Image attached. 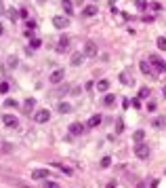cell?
<instances>
[{
    "mask_svg": "<svg viewBox=\"0 0 166 188\" xmlns=\"http://www.w3.org/2000/svg\"><path fill=\"white\" fill-rule=\"evenodd\" d=\"M135 4H137V9H139V11H145V9L149 7V2H147V0H137Z\"/></svg>",
    "mask_w": 166,
    "mask_h": 188,
    "instance_id": "obj_24",
    "label": "cell"
},
{
    "mask_svg": "<svg viewBox=\"0 0 166 188\" xmlns=\"http://www.w3.org/2000/svg\"><path fill=\"white\" fill-rule=\"evenodd\" d=\"M156 108H158V106H156L154 102H152V104H147V110H149V112H156Z\"/></svg>",
    "mask_w": 166,
    "mask_h": 188,
    "instance_id": "obj_36",
    "label": "cell"
},
{
    "mask_svg": "<svg viewBox=\"0 0 166 188\" xmlns=\"http://www.w3.org/2000/svg\"><path fill=\"white\" fill-rule=\"evenodd\" d=\"M40 2H44V0H40Z\"/></svg>",
    "mask_w": 166,
    "mask_h": 188,
    "instance_id": "obj_43",
    "label": "cell"
},
{
    "mask_svg": "<svg viewBox=\"0 0 166 188\" xmlns=\"http://www.w3.org/2000/svg\"><path fill=\"white\" fill-rule=\"evenodd\" d=\"M34 99H27V102H25V106H23V110H25V114H30V112H32V110H34Z\"/></svg>",
    "mask_w": 166,
    "mask_h": 188,
    "instance_id": "obj_22",
    "label": "cell"
},
{
    "mask_svg": "<svg viewBox=\"0 0 166 188\" xmlns=\"http://www.w3.org/2000/svg\"><path fill=\"white\" fill-rule=\"evenodd\" d=\"M4 106H6V108H17V102H15V99H6Z\"/></svg>",
    "mask_w": 166,
    "mask_h": 188,
    "instance_id": "obj_32",
    "label": "cell"
},
{
    "mask_svg": "<svg viewBox=\"0 0 166 188\" xmlns=\"http://www.w3.org/2000/svg\"><path fill=\"white\" fill-rule=\"evenodd\" d=\"M156 45H158L160 51H166V38H164V36H160V38L156 40Z\"/></svg>",
    "mask_w": 166,
    "mask_h": 188,
    "instance_id": "obj_23",
    "label": "cell"
},
{
    "mask_svg": "<svg viewBox=\"0 0 166 188\" xmlns=\"http://www.w3.org/2000/svg\"><path fill=\"white\" fill-rule=\"evenodd\" d=\"M149 63L156 66V70H158V72H166V63L158 57V55H149Z\"/></svg>",
    "mask_w": 166,
    "mask_h": 188,
    "instance_id": "obj_3",
    "label": "cell"
},
{
    "mask_svg": "<svg viewBox=\"0 0 166 188\" xmlns=\"http://www.w3.org/2000/svg\"><path fill=\"white\" fill-rule=\"evenodd\" d=\"M57 110H59L61 114H67V112H71V106L70 104H65V102H61L59 106H57Z\"/></svg>",
    "mask_w": 166,
    "mask_h": 188,
    "instance_id": "obj_18",
    "label": "cell"
},
{
    "mask_svg": "<svg viewBox=\"0 0 166 188\" xmlns=\"http://www.w3.org/2000/svg\"><path fill=\"white\" fill-rule=\"evenodd\" d=\"M9 89H11L9 82H0V93H9Z\"/></svg>",
    "mask_w": 166,
    "mask_h": 188,
    "instance_id": "obj_28",
    "label": "cell"
},
{
    "mask_svg": "<svg viewBox=\"0 0 166 188\" xmlns=\"http://www.w3.org/2000/svg\"><path fill=\"white\" fill-rule=\"evenodd\" d=\"M48 81L53 82V85L61 82V81H63V70H53V72H51V78H48Z\"/></svg>",
    "mask_w": 166,
    "mask_h": 188,
    "instance_id": "obj_5",
    "label": "cell"
},
{
    "mask_svg": "<svg viewBox=\"0 0 166 188\" xmlns=\"http://www.w3.org/2000/svg\"><path fill=\"white\" fill-rule=\"evenodd\" d=\"M124 131V123H122V118H118V123H116V133H122Z\"/></svg>",
    "mask_w": 166,
    "mask_h": 188,
    "instance_id": "obj_31",
    "label": "cell"
},
{
    "mask_svg": "<svg viewBox=\"0 0 166 188\" xmlns=\"http://www.w3.org/2000/svg\"><path fill=\"white\" fill-rule=\"evenodd\" d=\"M70 47V38H67V36H61V40H59V51H65V49Z\"/></svg>",
    "mask_w": 166,
    "mask_h": 188,
    "instance_id": "obj_17",
    "label": "cell"
},
{
    "mask_svg": "<svg viewBox=\"0 0 166 188\" xmlns=\"http://www.w3.org/2000/svg\"><path fill=\"white\" fill-rule=\"evenodd\" d=\"M2 11H4V7H2V4H0V13H2Z\"/></svg>",
    "mask_w": 166,
    "mask_h": 188,
    "instance_id": "obj_41",
    "label": "cell"
},
{
    "mask_svg": "<svg viewBox=\"0 0 166 188\" xmlns=\"http://www.w3.org/2000/svg\"><path fill=\"white\" fill-rule=\"evenodd\" d=\"M40 45H42V42H40V38H32V40H30V49H38Z\"/></svg>",
    "mask_w": 166,
    "mask_h": 188,
    "instance_id": "obj_25",
    "label": "cell"
},
{
    "mask_svg": "<svg viewBox=\"0 0 166 188\" xmlns=\"http://www.w3.org/2000/svg\"><path fill=\"white\" fill-rule=\"evenodd\" d=\"M2 30H4V28H2V25H0V34H2Z\"/></svg>",
    "mask_w": 166,
    "mask_h": 188,
    "instance_id": "obj_42",
    "label": "cell"
},
{
    "mask_svg": "<svg viewBox=\"0 0 166 188\" xmlns=\"http://www.w3.org/2000/svg\"><path fill=\"white\" fill-rule=\"evenodd\" d=\"M86 57H95L97 55V42L95 40H86L84 42V51H82Z\"/></svg>",
    "mask_w": 166,
    "mask_h": 188,
    "instance_id": "obj_1",
    "label": "cell"
},
{
    "mask_svg": "<svg viewBox=\"0 0 166 188\" xmlns=\"http://www.w3.org/2000/svg\"><path fill=\"white\" fill-rule=\"evenodd\" d=\"M139 68H141L143 74H152V63H149V61H145V59L139 63Z\"/></svg>",
    "mask_w": 166,
    "mask_h": 188,
    "instance_id": "obj_15",
    "label": "cell"
},
{
    "mask_svg": "<svg viewBox=\"0 0 166 188\" xmlns=\"http://www.w3.org/2000/svg\"><path fill=\"white\" fill-rule=\"evenodd\" d=\"M107 89H109V81H105V78H103V81L97 82V91H107Z\"/></svg>",
    "mask_w": 166,
    "mask_h": 188,
    "instance_id": "obj_19",
    "label": "cell"
},
{
    "mask_svg": "<svg viewBox=\"0 0 166 188\" xmlns=\"http://www.w3.org/2000/svg\"><path fill=\"white\" fill-rule=\"evenodd\" d=\"M9 17L15 21V19H17V11H15V9H11V11H9Z\"/></svg>",
    "mask_w": 166,
    "mask_h": 188,
    "instance_id": "obj_34",
    "label": "cell"
},
{
    "mask_svg": "<svg viewBox=\"0 0 166 188\" xmlns=\"http://www.w3.org/2000/svg\"><path fill=\"white\" fill-rule=\"evenodd\" d=\"M143 138H145V131H143V129H139V131H135V133H132L135 144H143Z\"/></svg>",
    "mask_w": 166,
    "mask_h": 188,
    "instance_id": "obj_12",
    "label": "cell"
},
{
    "mask_svg": "<svg viewBox=\"0 0 166 188\" xmlns=\"http://www.w3.org/2000/svg\"><path fill=\"white\" fill-rule=\"evenodd\" d=\"M2 123H4L6 127H13V129L17 127V118L11 116V114H4V116H2Z\"/></svg>",
    "mask_w": 166,
    "mask_h": 188,
    "instance_id": "obj_7",
    "label": "cell"
},
{
    "mask_svg": "<svg viewBox=\"0 0 166 188\" xmlns=\"http://www.w3.org/2000/svg\"><path fill=\"white\" fill-rule=\"evenodd\" d=\"M152 93V91H149V89H147V87H143L141 91H139V99H145V97H147V95Z\"/></svg>",
    "mask_w": 166,
    "mask_h": 188,
    "instance_id": "obj_26",
    "label": "cell"
},
{
    "mask_svg": "<svg viewBox=\"0 0 166 188\" xmlns=\"http://www.w3.org/2000/svg\"><path fill=\"white\" fill-rule=\"evenodd\" d=\"M149 7H152V9H154V11H160V9H162V7H160V2H152V4H149Z\"/></svg>",
    "mask_w": 166,
    "mask_h": 188,
    "instance_id": "obj_35",
    "label": "cell"
},
{
    "mask_svg": "<svg viewBox=\"0 0 166 188\" xmlns=\"http://www.w3.org/2000/svg\"><path fill=\"white\" fill-rule=\"evenodd\" d=\"M48 118H51V112H48L47 108H44V110H38V112L34 114V120H36V123H47Z\"/></svg>",
    "mask_w": 166,
    "mask_h": 188,
    "instance_id": "obj_4",
    "label": "cell"
},
{
    "mask_svg": "<svg viewBox=\"0 0 166 188\" xmlns=\"http://www.w3.org/2000/svg\"><path fill=\"white\" fill-rule=\"evenodd\" d=\"M111 165V156H103L101 159V167H109Z\"/></svg>",
    "mask_w": 166,
    "mask_h": 188,
    "instance_id": "obj_30",
    "label": "cell"
},
{
    "mask_svg": "<svg viewBox=\"0 0 166 188\" xmlns=\"http://www.w3.org/2000/svg\"><path fill=\"white\" fill-rule=\"evenodd\" d=\"M19 15H21L23 19H27V9H21V11H19Z\"/></svg>",
    "mask_w": 166,
    "mask_h": 188,
    "instance_id": "obj_38",
    "label": "cell"
},
{
    "mask_svg": "<svg viewBox=\"0 0 166 188\" xmlns=\"http://www.w3.org/2000/svg\"><path fill=\"white\" fill-rule=\"evenodd\" d=\"M105 188H116V182H107V186Z\"/></svg>",
    "mask_w": 166,
    "mask_h": 188,
    "instance_id": "obj_39",
    "label": "cell"
},
{
    "mask_svg": "<svg viewBox=\"0 0 166 188\" xmlns=\"http://www.w3.org/2000/svg\"><path fill=\"white\" fill-rule=\"evenodd\" d=\"M67 24H70V21H67V19H63V17H53V25H55V28H67Z\"/></svg>",
    "mask_w": 166,
    "mask_h": 188,
    "instance_id": "obj_9",
    "label": "cell"
},
{
    "mask_svg": "<svg viewBox=\"0 0 166 188\" xmlns=\"http://www.w3.org/2000/svg\"><path fill=\"white\" fill-rule=\"evenodd\" d=\"M114 104H116V95L107 93L105 97H103V106H114Z\"/></svg>",
    "mask_w": 166,
    "mask_h": 188,
    "instance_id": "obj_13",
    "label": "cell"
},
{
    "mask_svg": "<svg viewBox=\"0 0 166 188\" xmlns=\"http://www.w3.org/2000/svg\"><path fill=\"white\" fill-rule=\"evenodd\" d=\"M82 59H84L82 53H76V55H71V63H74V66H80V63H82Z\"/></svg>",
    "mask_w": 166,
    "mask_h": 188,
    "instance_id": "obj_20",
    "label": "cell"
},
{
    "mask_svg": "<svg viewBox=\"0 0 166 188\" xmlns=\"http://www.w3.org/2000/svg\"><path fill=\"white\" fill-rule=\"evenodd\" d=\"M44 188H59V184H57V182H44Z\"/></svg>",
    "mask_w": 166,
    "mask_h": 188,
    "instance_id": "obj_33",
    "label": "cell"
},
{
    "mask_svg": "<svg viewBox=\"0 0 166 188\" xmlns=\"http://www.w3.org/2000/svg\"><path fill=\"white\" fill-rule=\"evenodd\" d=\"M120 81H122V85H131V82H132V76L124 70V72H120Z\"/></svg>",
    "mask_w": 166,
    "mask_h": 188,
    "instance_id": "obj_14",
    "label": "cell"
},
{
    "mask_svg": "<svg viewBox=\"0 0 166 188\" xmlns=\"http://www.w3.org/2000/svg\"><path fill=\"white\" fill-rule=\"evenodd\" d=\"M101 120H103L101 114H93V116L88 118V127H99V125H101Z\"/></svg>",
    "mask_w": 166,
    "mask_h": 188,
    "instance_id": "obj_11",
    "label": "cell"
},
{
    "mask_svg": "<svg viewBox=\"0 0 166 188\" xmlns=\"http://www.w3.org/2000/svg\"><path fill=\"white\" fill-rule=\"evenodd\" d=\"M122 108H124V110L131 108V99H124V102H122Z\"/></svg>",
    "mask_w": 166,
    "mask_h": 188,
    "instance_id": "obj_37",
    "label": "cell"
},
{
    "mask_svg": "<svg viewBox=\"0 0 166 188\" xmlns=\"http://www.w3.org/2000/svg\"><path fill=\"white\" fill-rule=\"evenodd\" d=\"M84 131V125H80V123H71L70 125V133L71 135H82Z\"/></svg>",
    "mask_w": 166,
    "mask_h": 188,
    "instance_id": "obj_6",
    "label": "cell"
},
{
    "mask_svg": "<svg viewBox=\"0 0 166 188\" xmlns=\"http://www.w3.org/2000/svg\"><path fill=\"white\" fill-rule=\"evenodd\" d=\"M131 106L135 108V110H139V108H141V99H139V97H135V99H131Z\"/></svg>",
    "mask_w": 166,
    "mask_h": 188,
    "instance_id": "obj_27",
    "label": "cell"
},
{
    "mask_svg": "<svg viewBox=\"0 0 166 188\" xmlns=\"http://www.w3.org/2000/svg\"><path fill=\"white\" fill-rule=\"evenodd\" d=\"M162 93H164V99H166V87H164V89H162Z\"/></svg>",
    "mask_w": 166,
    "mask_h": 188,
    "instance_id": "obj_40",
    "label": "cell"
},
{
    "mask_svg": "<svg viewBox=\"0 0 166 188\" xmlns=\"http://www.w3.org/2000/svg\"><path fill=\"white\" fill-rule=\"evenodd\" d=\"M0 150H2V152H11L13 146H11V144H2V142H0Z\"/></svg>",
    "mask_w": 166,
    "mask_h": 188,
    "instance_id": "obj_29",
    "label": "cell"
},
{
    "mask_svg": "<svg viewBox=\"0 0 166 188\" xmlns=\"http://www.w3.org/2000/svg\"><path fill=\"white\" fill-rule=\"evenodd\" d=\"M32 177H34V180H47L48 171H47V169H36L34 173H32Z\"/></svg>",
    "mask_w": 166,
    "mask_h": 188,
    "instance_id": "obj_10",
    "label": "cell"
},
{
    "mask_svg": "<svg viewBox=\"0 0 166 188\" xmlns=\"http://www.w3.org/2000/svg\"><path fill=\"white\" fill-rule=\"evenodd\" d=\"M82 15H84V17H95V15H97V4H88V7H84Z\"/></svg>",
    "mask_w": 166,
    "mask_h": 188,
    "instance_id": "obj_8",
    "label": "cell"
},
{
    "mask_svg": "<svg viewBox=\"0 0 166 188\" xmlns=\"http://www.w3.org/2000/svg\"><path fill=\"white\" fill-rule=\"evenodd\" d=\"M135 154H137L141 161H145V159L149 156V148H147V144H137V148H135Z\"/></svg>",
    "mask_w": 166,
    "mask_h": 188,
    "instance_id": "obj_2",
    "label": "cell"
},
{
    "mask_svg": "<svg viewBox=\"0 0 166 188\" xmlns=\"http://www.w3.org/2000/svg\"><path fill=\"white\" fill-rule=\"evenodd\" d=\"M61 7H63V11L67 13V15H71V13H74V7H71V0H61Z\"/></svg>",
    "mask_w": 166,
    "mask_h": 188,
    "instance_id": "obj_16",
    "label": "cell"
},
{
    "mask_svg": "<svg viewBox=\"0 0 166 188\" xmlns=\"http://www.w3.org/2000/svg\"><path fill=\"white\" fill-rule=\"evenodd\" d=\"M15 66H17V57H15V55H9V57H6V68H15Z\"/></svg>",
    "mask_w": 166,
    "mask_h": 188,
    "instance_id": "obj_21",
    "label": "cell"
}]
</instances>
